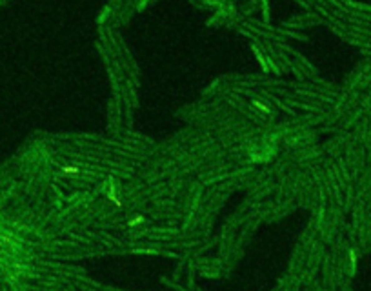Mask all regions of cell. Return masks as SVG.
Here are the masks:
<instances>
[{
    "mask_svg": "<svg viewBox=\"0 0 371 291\" xmlns=\"http://www.w3.org/2000/svg\"><path fill=\"white\" fill-rule=\"evenodd\" d=\"M251 106H253L255 111L262 113V115H266V117H267V115L271 113V108H269V106H267L266 102H262V100H256V98H255V100H251Z\"/></svg>",
    "mask_w": 371,
    "mask_h": 291,
    "instance_id": "6da1fadb",
    "label": "cell"
},
{
    "mask_svg": "<svg viewBox=\"0 0 371 291\" xmlns=\"http://www.w3.org/2000/svg\"><path fill=\"white\" fill-rule=\"evenodd\" d=\"M62 173L64 175H69V177H76V175L80 173V167H78L76 164H64Z\"/></svg>",
    "mask_w": 371,
    "mask_h": 291,
    "instance_id": "7a4b0ae2",
    "label": "cell"
},
{
    "mask_svg": "<svg viewBox=\"0 0 371 291\" xmlns=\"http://www.w3.org/2000/svg\"><path fill=\"white\" fill-rule=\"evenodd\" d=\"M144 222H146V218H144L142 215H135L133 218H129V220H127V227H138V226H142Z\"/></svg>",
    "mask_w": 371,
    "mask_h": 291,
    "instance_id": "3957f363",
    "label": "cell"
},
{
    "mask_svg": "<svg viewBox=\"0 0 371 291\" xmlns=\"http://www.w3.org/2000/svg\"><path fill=\"white\" fill-rule=\"evenodd\" d=\"M109 200L117 206V207H120V206H122V200H120L117 195H115V191H109Z\"/></svg>",
    "mask_w": 371,
    "mask_h": 291,
    "instance_id": "277c9868",
    "label": "cell"
}]
</instances>
